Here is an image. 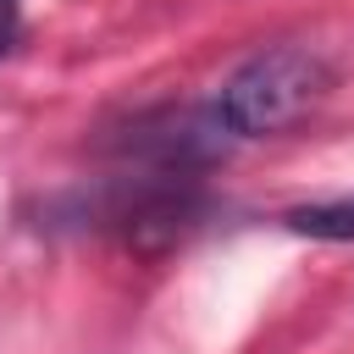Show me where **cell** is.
Instances as JSON below:
<instances>
[{"label":"cell","mask_w":354,"mask_h":354,"mask_svg":"<svg viewBox=\"0 0 354 354\" xmlns=\"http://www.w3.org/2000/svg\"><path fill=\"white\" fill-rule=\"evenodd\" d=\"M332 88V66L304 44H271L249 55L216 94V122L232 138H271L310 116Z\"/></svg>","instance_id":"6da1fadb"},{"label":"cell","mask_w":354,"mask_h":354,"mask_svg":"<svg viewBox=\"0 0 354 354\" xmlns=\"http://www.w3.org/2000/svg\"><path fill=\"white\" fill-rule=\"evenodd\" d=\"M11 28H17V6H11V0H0V55L11 50Z\"/></svg>","instance_id":"3957f363"},{"label":"cell","mask_w":354,"mask_h":354,"mask_svg":"<svg viewBox=\"0 0 354 354\" xmlns=\"http://www.w3.org/2000/svg\"><path fill=\"white\" fill-rule=\"evenodd\" d=\"M288 227L304 232V238H354V199H332V205H304V210H288Z\"/></svg>","instance_id":"7a4b0ae2"}]
</instances>
